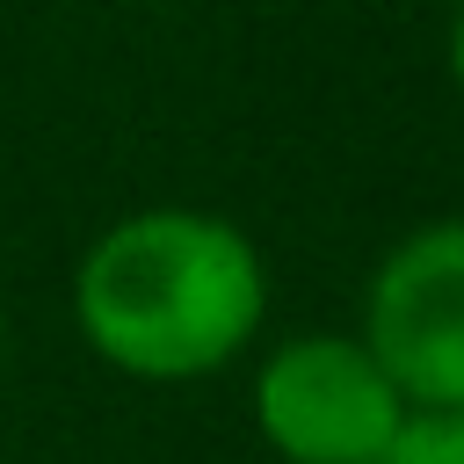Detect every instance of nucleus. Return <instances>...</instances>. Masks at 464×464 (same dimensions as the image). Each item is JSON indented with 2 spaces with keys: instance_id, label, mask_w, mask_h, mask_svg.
<instances>
[{
  "instance_id": "obj_1",
  "label": "nucleus",
  "mask_w": 464,
  "mask_h": 464,
  "mask_svg": "<svg viewBox=\"0 0 464 464\" xmlns=\"http://www.w3.org/2000/svg\"><path fill=\"white\" fill-rule=\"evenodd\" d=\"M268 312V268L232 218L152 203L116 218L72 268L87 348L138 384L225 370Z\"/></svg>"
},
{
  "instance_id": "obj_2",
  "label": "nucleus",
  "mask_w": 464,
  "mask_h": 464,
  "mask_svg": "<svg viewBox=\"0 0 464 464\" xmlns=\"http://www.w3.org/2000/svg\"><path fill=\"white\" fill-rule=\"evenodd\" d=\"M362 348L406 413H464V218H435L377 261Z\"/></svg>"
},
{
  "instance_id": "obj_3",
  "label": "nucleus",
  "mask_w": 464,
  "mask_h": 464,
  "mask_svg": "<svg viewBox=\"0 0 464 464\" xmlns=\"http://www.w3.org/2000/svg\"><path fill=\"white\" fill-rule=\"evenodd\" d=\"M406 399L348 334H297L254 377V428L283 464H377Z\"/></svg>"
},
{
  "instance_id": "obj_5",
  "label": "nucleus",
  "mask_w": 464,
  "mask_h": 464,
  "mask_svg": "<svg viewBox=\"0 0 464 464\" xmlns=\"http://www.w3.org/2000/svg\"><path fill=\"white\" fill-rule=\"evenodd\" d=\"M450 80H457V102H464V7L450 22Z\"/></svg>"
},
{
  "instance_id": "obj_4",
  "label": "nucleus",
  "mask_w": 464,
  "mask_h": 464,
  "mask_svg": "<svg viewBox=\"0 0 464 464\" xmlns=\"http://www.w3.org/2000/svg\"><path fill=\"white\" fill-rule=\"evenodd\" d=\"M377 464H464V413H406Z\"/></svg>"
}]
</instances>
